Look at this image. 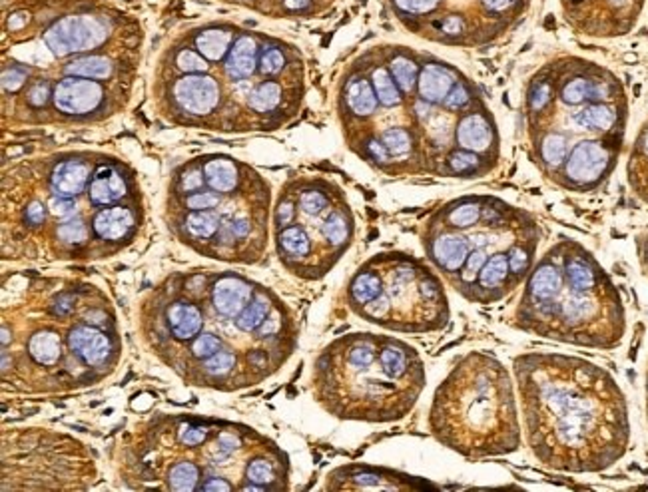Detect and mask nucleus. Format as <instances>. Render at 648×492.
<instances>
[{
	"instance_id": "17",
	"label": "nucleus",
	"mask_w": 648,
	"mask_h": 492,
	"mask_svg": "<svg viewBox=\"0 0 648 492\" xmlns=\"http://www.w3.org/2000/svg\"><path fill=\"white\" fill-rule=\"evenodd\" d=\"M259 65L258 58V44L251 36H240L234 41L230 52L226 58V76L232 82L248 81L251 74H256Z\"/></svg>"
},
{
	"instance_id": "1",
	"label": "nucleus",
	"mask_w": 648,
	"mask_h": 492,
	"mask_svg": "<svg viewBox=\"0 0 648 492\" xmlns=\"http://www.w3.org/2000/svg\"><path fill=\"white\" fill-rule=\"evenodd\" d=\"M525 439L543 466L603 473L630 447L629 404L606 369L576 355L531 351L513 359Z\"/></svg>"
},
{
	"instance_id": "4",
	"label": "nucleus",
	"mask_w": 648,
	"mask_h": 492,
	"mask_svg": "<svg viewBox=\"0 0 648 492\" xmlns=\"http://www.w3.org/2000/svg\"><path fill=\"white\" fill-rule=\"evenodd\" d=\"M513 325L557 343L611 351L627 335V309L600 261L582 243L563 237L535 261Z\"/></svg>"
},
{
	"instance_id": "6",
	"label": "nucleus",
	"mask_w": 648,
	"mask_h": 492,
	"mask_svg": "<svg viewBox=\"0 0 648 492\" xmlns=\"http://www.w3.org/2000/svg\"><path fill=\"white\" fill-rule=\"evenodd\" d=\"M431 434L465 458L507 457L523 444L515 383L495 355H463L441 381L427 419Z\"/></svg>"
},
{
	"instance_id": "22",
	"label": "nucleus",
	"mask_w": 648,
	"mask_h": 492,
	"mask_svg": "<svg viewBox=\"0 0 648 492\" xmlns=\"http://www.w3.org/2000/svg\"><path fill=\"white\" fill-rule=\"evenodd\" d=\"M176 66L186 74H200L208 70V60H205L200 52L194 50H180L176 57Z\"/></svg>"
},
{
	"instance_id": "24",
	"label": "nucleus",
	"mask_w": 648,
	"mask_h": 492,
	"mask_svg": "<svg viewBox=\"0 0 648 492\" xmlns=\"http://www.w3.org/2000/svg\"><path fill=\"white\" fill-rule=\"evenodd\" d=\"M439 0H395V6L405 14H413V17H421V14H429L436 11Z\"/></svg>"
},
{
	"instance_id": "20",
	"label": "nucleus",
	"mask_w": 648,
	"mask_h": 492,
	"mask_svg": "<svg viewBox=\"0 0 648 492\" xmlns=\"http://www.w3.org/2000/svg\"><path fill=\"white\" fill-rule=\"evenodd\" d=\"M234 42L232 33L222 28H210L204 30V33L196 38V50L202 54L205 60L218 62L226 57V52H230Z\"/></svg>"
},
{
	"instance_id": "19",
	"label": "nucleus",
	"mask_w": 648,
	"mask_h": 492,
	"mask_svg": "<svg viewBox=\"0 0 648 492\" xmlns=\"http://www.w3.org/2000/svg\"><path fill=\"white\" fill-rule=\"evenodd\" d=\"M204 176H205V186L208 188L222 194H232L234 189L238 188L240 172L234 160H228V158H213V160H208L204 164Z\"/></svg>"
},
{
	"instance_id": "27",
	"label": "nucleus",
	"mask_w": 648,
	"mask_h": 492,
	"mask_svg": "<svg viewBox=\"0 0 648 492\" xmlns=\"http://www.w3.org/2000/svg\"><path fill=\"white\" fill-rule=\"evenodd\" d=\"M644 396H646V423H648V369H646V385H644Z\"/></svg>"
},
{
	"instance_id": "5",
	"label": "nucleus",
	"mask_w": 648,
	"mask_h": 492,
	"mask_svg": "<svg viewBox=\"0 0 648 492\" xmlns=\"http://www.w3.org/2000/svg\"><path fill=\"white\" fill-rule=\"evenodd\" d=\"M425 365L415 347L391 335L347 333L312 365V393L331 417L393 423L407 417L425 388Z\"/></svg>"
},
{
	"instance_id": "11",
	"label": "nucleus",
	"mask_w": 648,
	"mask_h": 492,
	"mask_svg": "<svg viewBox=\"0 0 648 492\" xmlns=\"http://www.w3.org/2000/svg\"><path fill=\"white\" fill-rule=\"evenodd\" d=\"M54 106L66 116H90L104 106L106 90L98 81L81 76H66L57 84L52 94Z\"/></svg>"
},
{
	"instance_id": "8",
	"label": "nucleus",
	"mask_w": 648,
	"mask_h": 492,
	"mask_svg": "<svg viewBox=\"0 0 648 492\" xmlns=\"http://www.w3.org/2000/svg\"><path fill=\"white\" fill-rule=\"evenodd\" d=\"M274 227L280 264L304 281L323 280L355 237L353 213L345 197L321 180L289 186L275 208Z\"/></svg>"
},
{
	"instance_id": "15",
	"label": "nucleus",
	"mask_w": 648,
	"mask_h": 492,
	"mask_svg": "<svg viewBox=\"0 0 648 492\" xmlns=\"http://www.w3.org/2000/svg\"><path fill=\"white\" fill-rule=\"evenodd\" d=\"M92 165L89 160L70 158L54 165L50 172V189L52 196L76 200L78 196L89 189L92 178Z\"/></svg>"
},
{
	"instance_id": "16",
	"label": "nucleus",
	"mask_w": 648,
	"mask_h": 492,
	"mask_svg": "<svg viewBox=\"0 0 648 492\" xmlns=\"http://www.w3.org/2000/svg\"><path fill=\"white\" fill-rule=\"evenodd\" d=\"M86 194L94 208H108L128 196V181L114 165H102L92 173Z\"/></svg>"
},
{
	"instance_id": "13",
	"label": "nucleus",
	"mask_w": 648,
	"mask_h": 492,
	"mask_svg": "<svg viewBox=\"0 0 648 492\" xmlns=\"http://www.w3.org/2000/svg\"><path fill=\"white\" fill-rule=\"evenodd\" d=\"M138 216L132 208L126 205H108L100 208L90 219V234L92 240L98 245H108L112 251L124 248L136 235Z\"/></svg>"
},
{
	"instance_id": "10",
	"label": "nucleus",
	"mask_w": 648,
	"mask_h": 492,
	"mask_svg": "<svg viewBox=\"0 0 648 492\" xmlns=\"http://www.w3.org/2000/svg\"><path fill=\"white\" fill-rule=\"evenodd\" d=\"M427 487L433 488V484L393 471V468L371 465L339 466L326 479V490H415Z\"/></svg>"
},
{
	"instance_id": "26",
	"label": "nucleus",
	"mask_w": 648,
	"mask_h": 492,
	"mask_svg": "<svg viewBox=\"0 0 648 492\" xmlns=\"http://www.w3.org/2000/svg\"><path fill=\"white\" fill-rule=\"evenodd\" d=\"M307 4H310V0H286V6H288V9H305V6Z\"/></svg>"
},
{
	"instance_id": "18",
	"label": "nucleus",
	"mask_w": 648,
	"mask_h": 492,
	"mask_svg": "<svg viewBox=\"0 0 648 492\" xmlns=\"http://www.w3.org/2000/svg\"><path fill=\"white\" fill-rule=\"evenodd\" d=\"M629 180L640 200L648 204V124L640 130L629 162Z\"/></svg>"
},
{
	"instance_id": "12",
	"label": "nucleus",
	"mask_w": 648,
	"mask_h": 492,
	"mask_svg": "<svg viewBox=\"0 0 648 492\" xmlns=\"http://www.w3.org/2000/svg\"><path fill=\"white\" fill-rule=\"evenodd\" d=\"M172 96L181 112L189 116H210L222 102V88L216 78L205 73L186 74L174 84Z\"/></svg>"
},
{
	"instance_id": "23",
	"label": "nucleus",
	"mask_w": 648,
	"mask_h": 492,
	"mask_svg": "<svg viewBox=\"0 0 648 492\" xmlns=\"http://www.w3.org/2000/svg\"><path fill=\"white\" fill-rule=\"evenodd\" d=\"M204 186H205L204 168H188V170L180 176V192H181V194H194V192H200V189H202Z\"/></svg>"
},
{
	"instance_id": "2",
	"label": "nucleus",
	"mask_w": 648,
	"mask_h": 492,
	"mask_svg": "<svg viewBox=\"0 0 648 492\" xmlns=\"http://www.w3.org/2000/svg\"><path fill=\"white\" fill-rule=\"evenodd\" d=\"M528 146L543 176L571 192L603 184L621 152V84L590 62L565 58L543 66L523 98Z\"/></svg>"
},
{
	"instance_id": "25",
	"label": "nucleus",
	"mask_w": 648,
	"mask_h": 492,
	"mask_svg": "<svg viewBox=\"0 0 648 492\" xmlns=\"http://www.w3.org/2000/svg\"><path fill=\"white\" fill-rule=\"evenodd\" d=\"M636 253H638V264H640V269H643L644 277L648 280V234H644L643 237H640L638 243H636Z\"/></svg>"
},
{
	"instance_id": "14",
	"label": "nucleus",
	"mask_w": 648,
	"mask_h": 492,
	"mask_svg": "<svg viewBox=\"0 0 648 492\" xmlns=\"http://www.w3.org/2000/svg\"><path fill=\"white\" fill-rule=\"evenodd\" d=\"M256 288L258 283H251L240 273H220L210 280V304L220 315L234 319L246 309Z\"/></svg>"
},
{
	"instance_id": "21",
	"label": "nucleus",
	"mask_w": 648,
	"mask_h": 492,
	"mask_svg": "<svg viewBox=\"0 0 648 492\" xmlns=\"http://www.w3.org/2000/svg\"><path fill=\"white\" fill-rule=\"evenodd\" d=\"M112 62L106 57H98V54H89V57L74 58L65 66L66 76H81L92 78V81H106L112 74Z\"/></svg>"
},
{
	"instance_id": "9",
	"label": "nucleus",
	"mask_w": 648,
	"mask_h": 492,
	"mask_svg": "<svg viewBox=\"0 0 648 492\" xmlns=\"http://www.w3.org/2000/svg\"><path fill=\"white\" fill-rule=\"evenodd\" d=\"M110 27L104 19L92 14H70L46 30L44 42L57 57L90 52L106 42Z\"/></svg>"
},
{
	"instance_id": "7",
	"label": "nucleus",
	"mask_w": 648,
	"mask_h": 492,
	"mask_svg": "<svg viewBox=\"0 0 648 492\" xmlns=\"http://www.w3.org/2000/svg\"><path fill=\"white\" fill-rule=\"evenodd\" d=\"M345 305L363 321L407 335L444 331L451 319L441 275L403 251L375 253L361 264L345 285Z\"/></svg>"
},
{
	"instance_id": "3",
	"label": "nucleus",
	"mask_w": 648,
	"mask_h": 492,
	"mask_svg": "<svg viewBox=\"0 0 648 492\" xmlns=\"http://www.w3.org/2000/svg\"><path fill=\"white\" fill-rule=\"evenodd\" d=\"M541 235L527 210L493 196H467L433 213L421 242L429 264L465 301L493 305L525 283Z\"/></svg>"
}]
</instances>
